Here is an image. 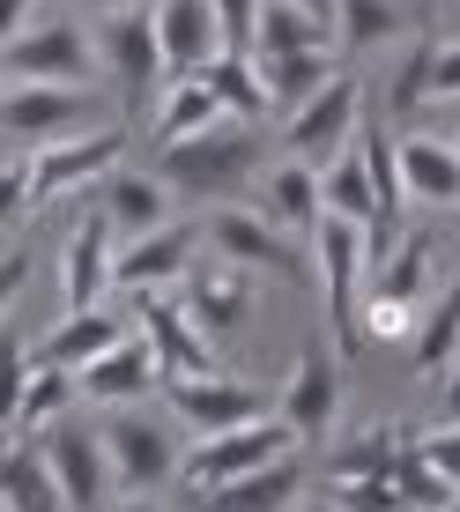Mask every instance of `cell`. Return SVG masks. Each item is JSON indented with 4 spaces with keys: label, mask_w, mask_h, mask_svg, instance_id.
Instances as JSON below:
<instances>
[{
    "label": "cell",
    "mask_w": 460,
    "mask_h": 512,
    "mask_svg": "<svg viewBox=\"0 0 460 512\" xmlns=\"http://www.w3.org/2000/svg\"><path fill=\"white\" fill-rule=\"evenodd\" d=\"M260 156H268V141H260L253 119H223V127H208V134H193V141L156 149V171H164L179 193H193V201L223 208L238 186H253L260 171H268Z\"/></svg>",
    "instance_id": "obj_1"
},
{
    "label": "cell",
    "mask_w": 460,
    "mask_h": 512,
    "mask_svg": "<svg viewBox=\"0 0 460 512\" xmlns=\"http://www.w3.org/2000/svg\"><path fill=\"white\" fill-rule=\"evenodd\" d=\"M0 127H8V149H52V141L119 127V112L97 97V82L90 90H82V82H8Z\"/></svg>",
    "instance_id": "obj_2"
},
{
    "label": "cell",
    "mask_w": 460,
    "mask_h": 512,
    "mask_svg": "<svg viewBox=\"0 0 460 512\" xmlns=\"http://www.w3.org/2000/svg\"><path fill=\"white\" fill-rule=\"evenodd\" d=\"M104 446H112V475L119 490H141V498H156L164 483H179L186 475V431L171 409H149V401H134V409H104Z\"/></svg>",
    "instance_id": "obj_3"
},
{
    "label": "cell",
    "mask_w": 460,
    "mask_h": 512,
    "mask_svg": "<svg viewBox=\"0 0 460 512\" xmlns=\"http://www.w3.org/2000/svg\"><path fill=\"white\" fill-rule=\"evenodd\" d=\"M282 453H305V438H297V423L282 416V409H268V416H253V423H230V431L193 438L179 483L193 490V498H208L216 483H238V475H253V468L282 461Z\"/></svg>",
    "instance_id": "obj_4"
},
{
    "label": "cell",
    "mask_w": 460,
    "mask_h": 512,
    "mask_svg": "<svg viewBox=\"0 0 460 512\" xmlns=\"http://www.w3.org/2000/svg\"><path fill=\"white\" fill-rule=\"evenodd\" d=\"M312 275L327 290V320H334V342L357 349L364 342V290H371V223H349V216H327L312 231Z\"/></svg>",
    "instance_id": "obj_5"
},
{
    "label": "cell",
    "mask_w": 460,
    "mask_h": 512,
    "mask_svg": "<svg viewBox=\"0 0 460 512\" xmlns=\"http://www.w3.org/2000/svg\"><path fill=\"white\" fill-rule=\"evenodd\" d=\"M208 245H216L223 260H238V268L268 275V282H305V275H312L305 238H290L268 208H245V201L208 208Z\"/></svg>",
    "instance_id": "obj_6"
},
{
    "label": "cell",
    "mask_w": 460,
    "mask_h": 512,
    "mask_svg": "<svg viewBox=\"0 0 460 512\" xmlns=\"http://www.w3.org/2000/svg\"><path fill=\"white\" fill-rule=\"evenodd\" d=\"M357 134H364V82L342 67V75H334L320 97H305L290 119H282V156H297V164L327 171Z\"/></svg>",
    "instance_id": "obj_7"
},
{
    "label": "cell",
    "mask_w": 460,
    "mask_h": 512,
    "mask_svg": "<svg viewBox=\"0 0 460 512\" xmlns=\"http://www.w3.org/2000/svg\"><path fill=\"white\" fill-rule=\"evenodd\" d=\"M97 60H104V75L127 90V104L156 97V90L171 82L164 38H156V15H141V8H112V15H97Z\"/></svg>",
    "instance_id": "obj_8"
},
{
    "label": "cell",
    "mask_w": 460,
    "mask_h": 512,
    "mask_svg": "<svg viewBox=\"0 0 460 512\" xmlns=\"http://www.w3.org/2000/svg\"><path fill=\"white\" fill-rule=\"evenodd\" d=\"M119 253H127V238H119V223L90 208V216L67 231L60 245V297L67 312H90V305H112L119 297Z\"/></svg>",
    "instance_id": "obj_9"
},
{
    "label": "cell",
    "mask_w": 460,
    "mask_h": 512,
    "mask_svg": "<svg viewBox=\"0 0 460 512\" xmlns=\"http://www.w3.org/2000/svg\"><path fill=\"white\" fill-rule=\"evenodd\" d=\"M45 446V461L52 475H60V490H67V505L75 512H112V490H119V475H112V446H104V423H52V431L38 438Z\"/></svg>",
    "instance_id": "obj_10"
},
{
    "label": "cell",
    "mask_w": 460,
    "mask_h": 512,
    "mask_svg": "<svg viewBox=\"0 0 460 512\" xmlns=\"http://www.w3.org/2000/svg\"><path fill=\"white\" fill-rule=\"evenodd\" d=\"M97 30L75 23H30L8 38V82H97Z\"/></svg>",
    "instance_id": "obj_11"
},
{
    "label": "cell",
    "mask_w": 460,
    "mask_h": 512,
    "mask_svg": "<svg viewBox=\"0 0 460 512\" xmlns=\"http://www.w3.org/2000/svg\"><path fill=\"white\" fill-rule=\"evenodd\" d=\"M119 164H127V127H97V134H75V141H52V149H30V193L52 201V193L104 186Z\"/></svg>",
    "instance_id": "obj_12"
},
{
    "label": "cell",
    "mask_w": 460,
    "mask_h": 512,
    "mask_svg": "<svg viewBox=\"0 0 460 512\" xmlns=\"http://www.w3.org/2000/svg\"><path fill=\"white\" fill-rule=\"evenodd\" d=\"M164 379H171L164 349L134 327L119 349H104L97 364H82V401H90V409H134V401H156V394H164Z\"/></svg>",
    "instance_id": "obj_13"
},
{
    "label": "cell",
    "mask_w": 460,
    "mask_h": 512,
    "mask_svg": "<svg viewBox=\"0 0 460 512\" xmlns=\"http://www.w3.org/2000/svg\"><path fill=\"white\" fill-rule=\"evenodd\" d=\"M275 409L297 423L305 446H320V438L334 431V416H342V342H305V349H297L290 386H282Z\"/></svg>",
    "instance_id": "obj_14"
},
{
    "label": "cell",
    "mask_w": 460,
    "mask_h": 512,
    "mask_svg": "<svg viewBox=\"0 0 460 512\" xmlns=\"http://www.w3.org/2000/svg\"><path fill=\"white\" fill-rule=\"evenodd\" d=\"M134 327L164 349L171 379H179V372H223V364H216V334L193 320L186 290H134Z\"/></svg>",
    "instance_id": "obj_15"
},
{
    "label": "cell",
    "mask_w": 460,
    "mask_h": 512,
    "mask_svg": "<svg viewBox=\"0 0 460 512\" xmlns=\"http://www.w3.org/2000/svg\"><path fill=\"white\" fill-rule=\"evenodd\" d=\"M164 409L179 416L193 438L268 416V409H260V394H253L245 379H230V372H179V379H164Z\"/></svg>",
    "instance_id": "obj_16"
},
{
    "label": "cell",
    "mask_w": 460,
    "mask_h": 512,
    "mask_svg": "<svg viewBox=\"0 0 460 512\" xmlns=\"http://www.w3.org/2000/svg\"><path fill=\"white\" fill-rule=\"evenodd\" d=\"M201 238H208V223H179L171 216L164 231H149V238H127V253H119V290H186V275L201 268Z\"/></svg>",
    "instance_id": "obj_17"
},
{
    "label": "cell",
    "mask_w": 460,
    "mask_h": 512,
    "mask_svg": "<svg viewBox=\"0 0 460 512\" xmlns=\"http://www.w3.org/2000/svg\"><path fill=\"white\" fill-rule=\"evenodd\" d=\"M149 15H156V38H164L171 75H201V67H216L223 52H230L216 0H156Z\"/></svg>",
    "instance_id": "obj_18"
},
{
    "label": "cell",
    "mask_w": 460,
    "mask_h": 512,
    "mask_svg": "<svg viewBox=\"0 0 460 512\" xmlns=\"http://www.w3.org/2000/svg\"><path fill=\"white\" fill-rule=\"evenodd\" d=\"M305 453H282V461L238 475V483H216L208 498H193V512H297L305 505Z\"/></svg>",
    "instance_id": "obj_19"
},
{
    "label": "cell",
    "mask_w": 460,
    "mask_h": 512,
    "mask_svg": "<svg viewBox=\"0 0 460 512\" xmlns=\"http://www.w3.org/2000/svg\"><path fill=\"white\" fill-rule=\"evenodd\" d=\"M82 401V372H67V364H30L23 379L8 386V438H45L52 423Z\"/></svg>",
    "instance_id": "obj_20"
},
{
    "label": "cell",
    "mask_w": 460,
    "mask_h": 512,
    "mask_svg": "<svg viewBox=\"0 0 460 512\" xmlns=\"http://www.w3.org/2000/svg\"><path fill=\"white\" fill-rule=\"evenodd\" d=\"M97 208L119 223V238H149V231H164L171 223V179L164 171H141V164H119L112 179L97 186Z\"/></svg>",
    "instance_id": "obj_21"
},
{
    "label": "cell",
    "mask_w": 460,
    "mask_h": 512,
    "mask_svg": "<svg viewBox=\"0 0 460 512\" xmlns=\"http://www.w3.org/2000/svg\"><path fill=\"white\" fill-rule=\"evenodd\" d=\"M223 119H238V112H230V104L216 97V82H208V75H171L164 90H156L149 149H171V141H193V134L223 127Z\"/></svg>",
    "instance_id": "obj_22"
},
{
    "label": "cell",
    "mask_w": 460,
    "mask_h": 512,
    "mask_svg": "<svg viewBox=\"0 0 460 512\" xmlns=\"http://www.w3.org/2000/svg\"><path fill=\"white\" fill-rule=\"evenodd\" d=\"M268 275H253V268H238V260H201V268L186 275V305H193V320H201L208 334H230L245 320V312H253V290Z\"/></svg>",
    "instance_id": "obj_23"
},
{
    "label": "cell",
    "mask_w": 460,
    "mask_h": 512,
    "mask_svg": "<svg viewBox=\"0 0 460 512\" xmlns=\"http://www.w3.org/2000/svg\"><path fill=\"white\" fill-rule=\"evenodd\" d=\"M401 186L423 208H460V141L453 134H401Z\"/></svg>",
    "instance_id": "obj_24"
},
{
    "label": "cell",
    "mask_w": 460,
    "mask_h": 512,
    "mask_svg": "<svg viewBox=\"0 0 460 512\" xmlns=\"http://www.w3.org/2000/svg\"><path fill=\"white\" fill-rule=\"evenodd\" d=\"M134 334V312L119 305H90V312H60V327L38 342L45 364H67V372H82V364H97L104 349H119Z\"/></svg>",
    "instance_id": "obj_25"
},
{
    "label": "cell",
    "mask_w": 460,
    "mask_h": 512,
    "mask_svg": "<svg viewBox=\"0 0 460 512\" xmlns=\"http://www.w3.org/2000/svg\"><path fill=\"white\" fill-rule=\"evenodd\" d=\"M260 208H268V216H275L290 238H305V245H312V231L327 223V193H320V171H312V164H297V156L268 164V171H260Z\"/></svg>",
    "instance_id": "obj_26"
},
{
    "label": "cell",
    "mask_w": 460,
    "mask_h": 512,
    "mask_svg": "<svg viewBox=\"0 0 460 512\" xmlns=\"http://www.w3.org/2000/svg\"><path fill=\"white\" fill-rule=\"evenodd\" d=\"M0 512H75L38 438H8L0 453Z\"/></svg>",
    "instance_id": "obj_27"
},
{
    "label": "cell",
    "mask_w": 460,
    "mask_h": 512,
    "mask_svg": "<svg viewBox=\"0 0 460 512\" xmlns=\"http://www.w3.org/2000/svg\"><path fill=\"white\" fill-rule=\"evenodd\" d=\"M253 60H260V82H268V112H282V119L342 75V67L327 60V45H312V52H253Z\"/></svg>",
    "instance_id": "obj_28"
},
{
    "label": "cell",
    "mask_w": 460,
    "mask_h": 512,
    "mask_svg": "<svg viewBox=\"0 0 460 512\" xmlns=\"http://www.w3.org/2000/svg\"><path fill=\"white\" fill-rule=\"evenodd\" d=\"M453 357H460V268H453L446 290L423 305V327H416V342H409V372L416 379H438Z\"/></svg>",
    "instance_id": "obj_29"
},
{
    "label": "cell",
    "mask_w": 460,
    "mask_h": 512,
    "mask_svg": "<svg viewBox=\"0 0 460 512\" xmlns=\"http://www.w3.org/2000/svg\"><path fill=\"white\" fill-rule=\"evenodd\" d=\"M320 193H327V216H349V223H394V216L379 208V186H371V164H364V141H349V149L320 171Z\"/></svg>",
    "instance_id": "obj_30"
},
{
    "label": "cell",
    "mask_w": 460,
    "mask_h": 512,
    "mask_svg": "<svg viewBox=\"0 0 460 512\" xmlns=\"http://www.w3.org/2000/svg\"><path fill=\"white\" fill-rule=\"evenodd\" d=\"M334 38V15L305 8V0H260V30H253V52H312Z\"/></svg>",
    "instance_id": "obj_31"
},
{
    "label": "cell",
    "mask_w": 460,
    "mask_h": 512,
    "mask_svg": "<svg viewBox=\"0 0 460 512\" xmlns=\"http://www.w3.org/2000/svg\"><path fill=\"white\" fill-rule=\"evenodd\" d=\"M416 431H401V423H371V431H357V438H342V446L327 453V483H349V475H394V461H401V446H409Z\"/></svg>",
    "instance_id": "obj_32"
},
{
    "label": "cell",
    "mask_w": 460,
    "mask_h": 512,
    "mask_svg": "<svg viewBox=\"0 0 460 512\" xmlns=\"http://www.w3.org/2000/svg\"><path fill=\"white\" fill-rule=\"evenodd\" d=\"M394 483L409 490V505H416V512H446V505H460V483L431 461V453H423V438H409V446H401Z\"/></svg>",
    "instance_id": "obj_33"
},
{
    "label": "cell",
    "mask_w": 460,
    "mask_h": 512,
    "mask_svg": "<svg viewBox=\"0 0 460 512\" xmlns=\"http://www.w3.org/2000/svg\"><path fill=\"white\" fill-rule=\"evenodd\" d=\"M371 290H386V297H409V305H431V238H401L394 245V260H386L379 275H371ZM364 290V297H371Z\"/></svg>",
    "instance_id": "obj_34"
},
{
    "label": "cell",
    "mask_w": 460,
    "mask_h": 512,
    "mask_svg": "<svg viewBox=\"0 0 460 512\" xmlns=\"http://www.w3.org/2000/svg\"><path fill=\"white\" fill-rule=\"evenodd\" d=\"M201 75L216 82V97H223L238 119H260V112H268V82H260V60H253V52H223V60L201 67Z\"/></svg>",
    "instance_id": "obj_35"
},
{
    "label": "cell",
    "mask_w": 460,
    "mask_h": 512,
    "mask_svg": "<svg viewBox=\"0 0 460 512\" xmlns=\"http://www.w3.org/2000/svg\"><path fill=\"white\" fill-rule=\"evenodd\" d=\"M334 23H342L349 52H371V45L401 38V8L394 0H334Z\"/></svg>",
    "instance_id": "obj_36"
},
{
    "label": "cell",
    "mask_w": 460,
    "mask_h": 512,
    "mask_svg": "<svg viewBox=\"0 0 460 512\" xmlns=\"http://www.w3.org/2000/svg\"><path fill=\"white\" fill-rule=\"evenodd\" d=\"M357 327H364V342H379V349H409V342H416V327H423V305H409V297H386V290H371Z\"/></svg>",
    "instance_id": "obj_37"
},
{
    "label": "cell",
    "mask_w": 460,
    "mask_h": 512,
    "mask_svg": "<svg viewBox=\"0 0 460 512\" xmlns=\"http://www.w3.org/2000/svg\"><path fill=\"white\" fill-rule=\"evenodd\" d=\"M327 498L342 512H416L394 475H349V483H327Z\"/></svg>",
    "instance_id": "obj_38"
},
{
    "label": "cell",
    "mask_w": 460,
    "mask_h": 512,
    "mask_svg": "<svg viewBox=\"0 0 460 512\" xmlns=\"http://www.w3.org/2000/svg\"><path fill=\"white\" fill-rule=\"evenodd\" d=\"M431 112V38H423L394 75V119H423Z\"/></svg>",
    "instance_id": "obj_39"
},
{
    "label": "cell",
    "mask_w": 460,
    "mask_h": 512,
    "mask_svg": "<svg viewBox=\"0 0 460 512\" xmlns=\"http://www.w3.org/2000/svg\"><path fill=\"white\" fill-rule=\"evenodd\" d=\"M431 104H460V38L453 45L431 38Z\"/></svg>",
    "instance_id": "obj_40"
},
{
    "label": "cell",
    "mask_w": 460,
    "mask_h": 512,
    "mask_svg": "<svg viewBox=\"0 0 460 512\" xmlns=\"http://www.w3.org/2000/svg\"><path fill=\"white\" fill-rule=\"evenodd\" d=\"M216 15H223V38H230V52H253V30H260V0H216Z\"/></svg>",
    "instance_id": "obj_41"
},
{
    "label": "cell",
    "mask_w": 460,
    "mask_h": 512,
    "mask_svg": "<svg viewBox=\"0 0 460 512\" xmlns=\"http://www.w3.org/2000/svg\"><path fill=\"white\" fill-rule=\"evenodd\" d=\"M423 453H431V461L460 483V423H438V431H423Z\"/></svg>",
    "instance_id": "obj_42"
},
{
    "label": "cell",
    "mask_w": 460,
    "mask_h": 512,
    "mask_svg": "<svg viewBox=\"0 0 460 512\" xmlns=\"http://www.w3.org/2000/svg\"><path fill=\"white\" fill-rule=\"evenodd\" d=\"M23 282H30V245H23V238H8V260H0V290L23 297Z\"/></svg>",
    "instance_id": "obj_43"
},
{
    "label": "cell",
    "mask_w": 460,
    "mask_h": 512,
    "mask_svg": "<svg viewBox=\"0 0 460 512\" xmlns=\"http://www.w3.org/2000/svg\"><path fill=\"white\" fill-rule=\"evenodd\" d=\"M438 416H446V423H460V372L446 379V401H438Z\"/></svg>",
    "instance_id": "obj_44"
},
{
    "label": "cell",
    "mask_w": 460,
    "mask_h": 512,
    "mask_svg": "<svg viewBox=\"0 0 460 512\" xmlns=\"http://www.w3.org/2000/svg\"><path fill=\"white\" fill-rule=\"evenodd\" d=\"M112 512H164L156 498H141V490H127V498H112Z\"/></svg>",
    "instance_id": "obj_45"
},
{
    "label": "cell",
    "mask_w": 460,
    "mask_h": 512,
    "mask_svg": "<svg viewBox=\"0 0 460 512\" xmlns=\"http://www.w3.org/2000/svg\"><path fill=\"white\" fill-rule=\"evenodd\" d=\"M30 8H38V0H8V38H15V30H30V23H23Z\"/></svg>",
    "instance_id": "obj_46"
},
{
    "label": "cell",
    "mask_w": 460,
    "mask_h": 512,
    "mask_svg": "<svg viewBox=\"0 0 460 512\" xmlns=\"http://www.w3.org/2000/svg\"><path fill=\"white\" fill-rule=\"evenodd\" d=\"M82 8H97V15H112V8H134V0H82Z\"/></svg>",
    "instance_id": "obj_47"
},
{
    "label": "cell",
    "mask_w": 460,
    "mask_h": 512,
    "mask_svg": "<svg viewBox=\"0 0 460 512\" xmlns=\"http://www.w3.org/2000/svg\"><path fill=\"white\" fill-rule=\"evenodd\" d=\"M297 512H342V505H334V498H320V505H297Z\"/></svg>",
    "instance_id": "obj_48"
},
{
    "label": "cell",
    "mask_w": 460,
    "mask_h": 512,
    "mask_svg": "<svg viewBox=\"0 0 460 512\" xmlns=\"http://www.w3.org/2000/svg\"><path fill=\"white\" fill-rule=\"evenodd\" d=\"M305 8H320V15H334V0H305Z\"/></svg>",
    "instance_id": "obj_49"
},
{
    "label": "cell",
    "mask_w": 460,
    "mask_h": 512,
    "mask_svg": "<svg viewBox=\"0 0 460 512\" xmlns=\"http://www.w3.org/2000/svg\"><path fill=\"white\" fill-rule=\"evenodd\" d=\"M446 512H460V505H446Z\"/></svg>",
    "instance_id": "obj_50"
},
{
    "label": "cell",
    "mask_w": 460,
    "mask_h": 512,
    "mask_svg": "<svg viewBox=\"0 0 460 512\" xmlns=\"http://www.w3.org/2000/svg\"><path fill=\"white\" fill-rule=\"evenodd\" d=\"M453 141H460V134H453Z\"/></svg>",
    "instance_id": "obj_51"
}]
</instances>
